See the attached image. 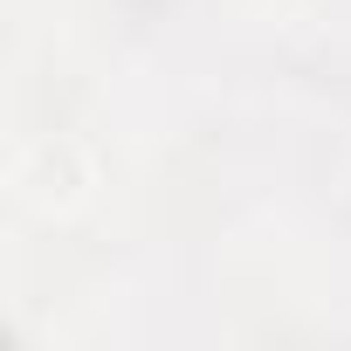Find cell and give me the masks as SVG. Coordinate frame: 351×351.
I'll return each mask as SVG.
<instances>
[]
</instances>
